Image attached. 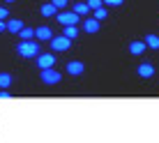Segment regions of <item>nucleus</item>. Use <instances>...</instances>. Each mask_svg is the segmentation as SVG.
Instances as JSON below:
<instances>
[{
	"mask_svg": "<svg viewBox=\"0 0 159 143\" xmlns=\"http://www.w3.org/2000/svg\"><path fill=\"white\" fill-rule=\"evenodd\" d=\"M16 53H19L21 58H37L39 44H37L35 39H21V44L16 46Z\"/></svg>",
	"mask_w": 159,
	"mask_h": 143,
	"instance_id": "f257e3e1",
	"label": "nucleus"
},
{
	"mask_svg": "<svg viewBox=\"0 0 159 143\" xmlns=\"http://www.w3.org/2000/svg\"><path fill=\"white\" fill-rule=\"evenodd\" d=\"M39 79H42V83H46V85H56V83H60L62 74H60L56 67H46V69H42Z\"/></svg>",
	"mask_w": 159,
	"mask_h": 143,
	"instance_id": "f03ea898",
	"label": "nucleus"
},
{
	"mask_svg": "<svg viewBox=\"0 0 159 143\" xmlns=\"http://www.w3.org/2000/svg\"><path fill=\"white\" fill-rule=\"evenodd\" d=\"M51 48L53 51H67L69 46H72V39H67L65 35H58V37H51Z\"/></svg>",
	"mask_w": 159,
	"mask_h": 143,
	"instance_id": "7ed1b4c3",
	"label": "nucleus"
},
{
	"mask_svg": "<svg viewBox=\"0 0 159 143\" xmlns=\"http://www.w3.org/2000/svg\"><path fill=\"white\" fill-rule=\"evenodd\" d=\"M37 67L39 69L56 67V56H53V53H37Z\"/></svg>",
	"mask_w": 159,
	"mask_h": 143,
	"instance_id": "20e7f679",
	"label": "nucleus"
},
{
	"mask_svg": "<svg viewBox=\"0 0 159 143\" xmlns=\"http://www.w3.org/2000/svg\"><path fill=\"white\" fill-rule=\"evenodd\" d=\"M56 19H58L62 25H76L81 16L76 14V12H62V14H56Z\"/></svg>",
	"mask_w": 159,
	"mask_h": 143,
	"instance_id": "39448f33",
	"label": "nucleus"
},
{
	"mask_svg": "<svg viewBox=\"0 0 159 143\" xmlns=\"http://www.w3.org/2000/svg\"><path fill=\"white\" fill-rule=\"evenodd\" d=\"M53 37V30L48 28V25H39V28H35V39L39 42H48Z\"/></svg>",
	"mask_w": 159,
	"mask_h": 143,
	"instance_id": "423d86ee",
	"label": "nucleus"
},
{
	"mask_svg": "<svg viewBox=\"0 0 159 143\" xmlns=\"http://www.w3.org/2000/svg\"><path fill=\"white\" fill-rule=\"evenodd\" d=\"M67 74L69 76H79V74H83V69H85V65L83 62H79V60H72V62H67Z\"/></svg>",
	"mask_w": 159,
	"mask_h": 143,
	"instance_id": "0eeeda50",
	"label": "nucleus"
},
{
	"mask_svg": "<svg viewBox=\"0 0 159 143\" xmlns=\"http://www.w3.org/2000/svg\"><path fill=\"white\" fill-rule=\"evenodd\" d=\"M83 30L88 32V35H95V32H99V21L88 16V19L83 21Z\"/></svg>",
	"mask_w": 159,
	"mask_h": 143,
	"instance_id": "6e6552de",
	"label": "nucleus"
},
{
	"mask_svg": "<svg viewBox=\"0 0 159 143\" xmlns=\"http://www.w3.org/2000/svg\"><path fill=\"white\" fill-rule=\"evenodd\" d=\"M139 76H141V79H152V76H155V67H152L150 62L139 65Z\"/></svg>",
	"mask_w": 159,
	"mask_h": 143,
	"instance_id": "1a4fd4ad",
	"label": "nucleus"
},
{
	"mask_svg": "<svg viewBox=\"0 0 159 143\" xmlns=\"http://www.w3.org/2000/svg\"><path fill=\"white\" fill-rule=\"evenodd\" d=\"M145 42H131L129 44V53L131 56H141V53H145Z\"/></svg>",
	"mask_w": 159,
	"mask_h": 143,
	"instance_id": "9d476101",
	"label": "nucleus"
},
{
	"mask_svg": "<svg viewBox=\"0 0 159 143\" xmlns=\"http://www.w3.org/2000/svg\"><path fill=\"white\" fill-rule=\"evenodd\" d=\"M5 25H7V32H14V35H19V30L23 28V21H19V19H9Z\"/></svg>",
	"mask_w": 159,
	"mask_h": 143,
	"instance_id": "9b49d317",
	"label": "nucleus"
},
{
	"mask_svg": "<svg viewBox=\"0 0 159 143\" xmlns=\"http://www.w3.org/2000/svg\"><path fill=\"white\" fill-rule=\"evenodd\" d=\"M72 12H76L79 16H88L90 14V7H88L85 2H74V7H72Z\"/></svg>",
	"mask_w": 159,
	"mask_h": 143,
	"instance_id": "f8f14e48",
	"label": "nucleus"
},
{
	"mask_svg": "<svg viewBox=\"0 0 159 143\" xmlns=\"http://www.w3.org/2000/svg\"><path fill=\"white\" fill-rule=\"evenodd\" d=\"M39 12H42V16H46V19H51V16H56V14H58V9L53 7L51 2H46V5H42V9H39Z\"/></svg>",
	"mask_w": 159,
	"mask_h": 143,
	"instance_id": "ddd939ff",
	"label": "nucleus"
},
{
	"mask_svg": "<svg viewBox=\"0 0 159 143\" xmlns=\"http://www.w3.org/2000/svg\"><path fill=\"white\" fill-rule=\"evenodd\" d=\"M145 46L148 48H159V35H145Z\"/></svg>",
	"mask_w": 159,
	"mask_h": 143,
	"instance_id": "4468645a",
	"label": "nucleus"
},
{
	"mask_svg": "<svg viewBox=\"0 0 159 143\" xmlns=\"http://www.w3.org/2000/svg\"><path fill=\"white\" fill-rule=\"evenodd\" d=\"M19 37H21V39H35V28H28V25H23V28L19 30Z\"/></svg>",
	"mask_w": 159,
	"mask_h": 143,
	"instance_id": "2eb2a0df",
	"label": "nucleus"
},
{
	"mask_svg": "<svg viewBox=\"0 0 159 143\" xmlns=\"http://www.w3.org/2000/svg\"><path fill=\"white\" fill-rule=\"evenodd\" d=\"M62 35L67 37V39H76V37H79V28H76V25H65Z\"/></svg>",
	"mask_w": 159,
	"mask_h": 143,
	"instance_id": "dca6fc26",
	"label": "nucleus"
},
{
	"mask_svg": "<svg viewBox=\"0 0 159 143\" xmlns=\"http://www.w3.org/2000/svg\"><path fill=\"white\" fill-rule=\"evenodd\" d=\"M12 74H7V72H0V88H9L12 85Z\"/></svg>",
	"mask_w": 159,
	"mask_h": 143,
	"instance_id": "f3484780",
	"label": "nucleus"
},
{
	"mask_svg": "<svg viewBox=\"0 0 159 143\" xmlns=\"http://www.w3.org/2000/svg\"><path fill=\"white\" fill-rule=\"evenodd\" d=\"M92 12H95L92 19H97V21H104V19L108 16V12H106V7H104V5H102V7H97V9H92Z\"/></svg>",
	"mask_w": 159,
	"mask_h": 143,
	"instance_id": "a211bd4d",
	"label": "nucleus"
},
{
	"mask_svg": "<svg viewBox=\"0 0 159 143\" xmlns=\"http://www.w3.org/2000/svg\"><path fill=\"white\" fill-rule=\"evenodd\" d=\"M122 2H125V0H102L104 7H120Z\"/></svg>",
	"mask_w": 159,
	"mask_h": 143,
	"instance_id": "6ab92c4d",
	"label": "nucleus"
},
{
	"mask_svg": "<svg viewBox=\"0 0 159 143\" xmlns=\"http://www.w3.org/2000/svg\"><path fill=\"white\" fill-rule=\"evenodd\" d=\"M67 2H69V0H51V5L56 9H65V7H67Z\"/></svg>",
	"mask_w": 159,
	"mask_h": 143,
	"instance_id": "aec40b11",
	"label": "nucleus"
},
{
	"mask_svg": "<svg viewBox=\"0 0 159 143\" xmlns=\"http://www.w3.org/2000/svg\"><path fill=\"white\" fill-rule=\"evenodd\" d=\"M85 5H88V7H90V12H92V9L102 7V0H85Z\"/></svg>",
	"mask_w": 159,
	"mask_h": 143,
	"instance_id": "412c9836",
	"label": "nucleus"
},
{
	"mask_svg": "<svg viewBox=\"0 0 159 143\" xmlns=\"http://www.w3.org/2000/svg\"><path fill=\"white\" fill-rule=\"evenodd\" d=\"M7 16H9V12H7V9H5V7H0V21H5V19H7Z\"/></svg>",
	"mask_w": 159,
	"mask_h": 143,
	"instance_id": "4be33fe9",
	"label": "nucleus"
},
{
	"mask_svg": "<svg viewBox=\"0 0 159 143\" xmlns=\"http://www.w3.org/2000/svg\"><path fill=\"white\" fill-rule=\"evenodd\" d=\"M9 97H12V95H9V92L2 88V90H0V99H9Z\"/></svg>",
	"mask_w": 159,
	"mask_h": 143,
	"instance_id": "5701e85b",
	"label": "nucleus"
},
{
	"mask_svg": "<svg viewBox=\"0 0 159 143\" xmlns=\"http://www.w3.org/2000/svg\"><path fill=\"white\" fill-rule=\"evenodd\" d=\"M0 32H7V25H5V21H0Z\"/></svg>",
	"mask_w": 159,
	"mask_h": 143,
	"instance_id": "b1692460",
	"label": "nucleus"
},
{
	"mask_svg": "<svg viewBox=\"0 0 159 143\" xmlns=\"http://www.w3.org/2000/svg\"><path fill=\"white\" fill-rule=\"evenodd\" d=\"M5 2H16V0H5Z\"/></svg>",
	"mask_w": 159,
	"mask_h": 143,
	"instance_id": "393cba45",
	"label": "nucleus"
}]
</instances>
